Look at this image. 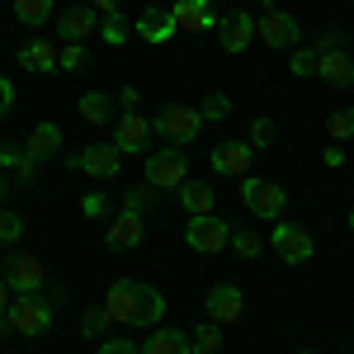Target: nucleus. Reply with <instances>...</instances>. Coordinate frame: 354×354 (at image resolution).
<instances>
[{
    "label": "nucleus",
    "mask_w": 354,
    "mask_h": 354,
    "mask_svg": "<svg viewBox=\"0 0 354 354\" xmlns=\"http://www.w3.org/2000/svg\"><path fill=\"white\" fill-rule=\"evenodd\" d=\"M241 198L255 218H283V208H288V194L279 189L274 180H255V175L241 180Z\"/></svg>",
    "instance_id": "6"
},
{
    "label": "nucleus",
    "mask_w": 354,
    "mask_h": 354,
    "mask_svg": "<svg viewBox=\"0 0 354 354\" xmlns=\"http://www.w3.org/2000/svg\"><path fill=\"white\" fill-rule=\"evenodd\" d=\"M90 5H95V10H104V15H113V10H118V0H90Z\"/></svg>",
    "instance_id": "47"
},
{
    "label": "nucleus",
    "mask_w": 354,
    "mask_h": 354,
    "mask_svg": "<svg viewBox=\"0 0 354 354\" xmlns=\"http://www.w3.org/2000/svg\"><path fill=\"white\" fill-rule=\"evenodd\" d=\"M66 165L81 170V175H90V180H118V170H123V151H118L113 142H90V147L76 151Z\"/></svg>",
    "instance_id": "5"
},
{
    "label": "nucleus",
    "mask_w": 354,
    "mask_h": 354,
    "mask_svg": "<svg viewBox=\"0 0 354 354\" xmlns=\"http://www.w3.org/2000/svg\"><path fill=\"white\" fill-rule=\"evenodd\" d=\"M175 15V28H189V33H203V28H218V15H213V0H175L170 5Z\"/></svg>",
    "instance_id": "17"
},
{
    "label": "nucleus",
    "mask_w": 354,
    "mask_h": 354,
    "mask_svg": "<svg viewBox=\"0 0 354 354\" xmlns=\"http://www.w3.org/2000/svg\"><path fill=\"white\" fill-rule=\"evenodd\" d=\"M185 241H189V250H198V255H222L227 241H232V227L222 218H213V213H203V218H189Z\"/></svg>",
    "instance_id": "7"
},
{
    "label": "nucleus",
    "mask_w": 354,
    "mask_h": 354,
    "mask_svg": "<svg viewBox=\"0 0 354 354\" xmlns=\"http://www.w3.org/2000/svg\"><path fill=\"white\" fill-rule=\"evenodd\" d=\"M203 307H208V322H218V326H232V322H241L245 312V298L236 283H218L208 298H203Z\"/></svg>",
    "instance_id": "14"
},
{
    "label": "nucleus",
    "mask_w": 354,
    "mask_h": 354,
    "mask_svg": "<svg viewBox=\"0 0 354 354\" xmlns=\"http://www.w3.org/2000/svg\"><path fill=\"white\" fill-rule=\"evenodd\" d=\"M194 109H198L203 123H218V118H232L236 104H232V95H208V100H203V104H194Z\"/></svg>",
    "instance_id": "31"
},
{
    "label": "nucleus",
    "mask_w": 354,
    "mask_h": 354,
    "mask_svg": "<svg viewBox=\"0 0 354 354\" xmlns=\"http://www.w3.org/2000/svg\"><path fill=\"white\" fill-rule=\"evenodd\" d=\"M147 213H137V208H118L109 222V232H104V241H109V250H137L142 245V232H147Z\"/></svg>",
    "instance_id": "13"
},
{
    "label": "nucleus",
    "mask_w": 354,
    "mask_h": 354,
    "mask_svg": "<svg viewBox=\"0 0 354 354\" xmlns=\"http://www.w3.org/2000/svg\"><path fill=\"white\" fill-rule=\"evenodd\" d=\"M76 113H81L85 123H113V95H104V90H90V95H81L76 100Z\"/></svg>",
    "instance_id": "24"
},
{
    "label": "nucleus",
    "mask_w": 354,
    "mask_h": 354,
    "mask_svg": "<svg viewBox=\"0 0 354 354\" xmlns=\"http://www.w3.org/2000/svg\"><path fill=\"white\" fill-rule=\"evenodd\" d=\"M0 279H5L15 293H43V283H48V270H43V260H38V255H5V265H0Z\"/></svg>",
    "instance_id": "8"
},
{
    "label": "nucleus",
    "mask_w": 354,
    "mask_h": 354,
    "mask_svg": "<svg viewBox=\"0 0 354 354\" xmlns=\"http://www.w3.org/2000/svg\"><path fill=\"white\" fill-rule=\"evenodd\" d=\"M350 232H354V208H350Z\"/></svg>",
    "instance_id": "48"
},
{
    "label": "nucleus",
    "mask_w": 354,
    "mask_h": 354,
    "mask_svg": "<svg viewBox=\"0 0 354 354\" xmlns=\"http://www.w3.org/2000/svg\"><path fill=\"white\" fill-rule=\"evenodd\" d=\"M255 38H265V48H298L302 28L288 10H265V15L255 19Z\"/></svg>",
    "instance_id": "10"
},
{
    "label": "nucleus",
    "mask_w": 354,
    "mask_h": 354,
    "mask_svg": "<svg viewBox=\"0 0 354 354\" xmlns=\"http://www.w3.org/2000/svg\"><path fill=\"white\" fill-rule=\"evenodd\" d=\"M151 118H142V113H123L118 118V128H113V147L123 151V156H147L151 151Z\"/></svg>",
    "instance_id": "11"
},
{
    "label": "nucleus",
    "mask_w": 354,
    "mask_h": 354,
    "mask_svg": "<svg viewBox=\"0 0 354 354\" xmlns=\"http://www.w3.org/2000/svg\"><path fill=\"white\" fill-rule=\"evenodd\" d=\"M57 0H15V19L24 28H43L48 19H53Z\"/></svg>",
    "instance_id": "26"
},
{
    "label": "nucleus",
    "mask_w": 354,
    "mask_h": 354,
    "mask_svg": "<svg viewBox=\"0 0 354 354\" xmlns=\"http://www.w3.org/2000/svg\"><path fill=\"white\" fill-rule=\"evenodd\" d=\"M270 245H274V255L283 260V265H307L312 260V236L302 232L298 222H274V236H270Z\"/></svg>",
    "instance_id": "9"
},
{
    "label": "nucleus",
    "mask_w": 354,
    "mask_h": 354,
    "mask_svg": "<svg viewBox=\"0 0 354 354\" xmlns=\"http://www.w3.org/2000/svg\"><path fill=\"white\" fill-rule=\"evenodd\" d=\"M307 48H312V53H317V57L345 53V28H340V24H326V28H322V33H317V38H312V43H307Z\"/></svg>",
    "instance_id": "29"
},
{
    "label": "nucleus",
    "mask_w": 354,
    "mask_h": 354,
    "mask_svg": "<svg viewBox=\"0 0 354 354\" xmlns=\"http://www.w3.org/2000/svg\"><path fill=\"white\" fill-rule=\"evenodd\" d=\"M43 298L53 302V307H62V302H66V288H57V283H43Z\"/></svg>",
    "instance_id": "44"
},
{
    "label": "nucleus",
    "mask_w": 354,
    "mask_h": 354,
    "mask_svg": "<svg viewBox=\"0 0 354 354\" xmlns=\"http://www.w3.org/2000/svg\"><path fill=\"white\" fill-rule=\"evenodd\" d=\"M0 170L10 175V185L28 189V185H33V175H38V161L28 156L24 147H0Z\"/></svg>",
    "instance_id": "20"
},
{
    "label": "nucleus",
    "mask_w": 354,
    "mask_h": 354,
    "mask_svg": "<svg viewBox=\"0 0 354 354\" xmlns=\"http://www.w3.org/2000/svg\"><path fill=\"white\" fill-rule=\"evenodd\" d=\"M270 142H274V123L265 118V113H260V118H250V133H245V147H250V151H265Z\"/></svg>",
    "instance_id": "34"
},
{
    "label": "nucleus",
    "mask_w": 354,
    "mask_h": 354,
    "mask_svg": "<svg viewBox=\"0 0 354 354\" xmlns=\"http://www.w3.org/2000/svg\"><path fill=\"white\" fill-rule=\"evenodd\" d=\"M198 128H203V118H198V109H194V104H161V109H156V118H151V133L165 137L170 147L194 142V137H198Z\"/></svg>",
    "instance_id": "4"
},
{
    "label": "nucleus",
    "mask_w": 354,
    "mask_h": 354,
    "mask_svg": "<svg viewBox=\"0 0 354 354\" xmlns=\"http://www.w3.org/2000/svg\"><path fill=\"white\" fill-rule=\"evenodd\" d=\"M10 298H15V288H10V283L0 279V317H5V307H10Z\"/></svg>",
    "instance_id": "45"
},
{
    "label": "nucleus",
    "mask_w": 354,
    "mask_h": 354,
    "mask_svg": "<svg viewBox=\"0 0 354 354\" xmlns=\"http://www.w3.org/2000/svg\"><path fill=\"white\" fill-rule=\"evenodd\" d=\"M137 100H142V95H137V85H123V90H118V109H123V113H133Z\"/></svg>",
    "instance_id": "41"
},
{
    "label": "nucleus",
    "mask_w": 354,
    "mask_h": 354,
    "mask_svg": "<svg viewBox=\"0 0 354 354\" xmlns=\"http://www.w3.org/2000/svg\"><path fill=\"white\" fill-rule=\"evenodd\" d=\"M250 161H255V151L245 142H218L213 147V170L218 175H250Z\"/></svg>",
    "instance_id": "19"
},
{
    "label": "nucleus",
    "mask_w": 354,
    "mask_h": 354,
    "mask_svg": "<svg viewBox=\"0 0 354 354\" xmlns=\"http://www.w3.org/2000/svg\"><path fill=\"white\" fill-rule=\"evenodd\" d=\"M137 350H142V354H194V345H189L185 330H151Z\"/></svg>",
    "instance_id": "23"
},
{
    "label": "nucleus",
    "mask_w": 354,
    "mask_h": 354,
    "mask_svg": "<svg viewBox=\"0 0 354 354\" xmlns=\"http://www.w3.org/2000/svg\"><path fill=\"white\" fill-rule=\"evenodd\" d=\"M0 322L15 335H48L53 330V302L43 298V293H15Z\"/></svg>",
    "instance_id": "2"
},
{
    "label": "nucleus",
    "mask_w": 354,
    "mask_h": 354,
    "mask_svg": "<svg viewBox=\"0 0 354 354\" xmlns=\"http://www.w3.org/2000/svg\"><path fill=\"white\" fill-rule=\"evenodd\" d=\"M317 66H322V57L312 53V48H298V53L288 57V71H293L298 81H312V76H317Z\"/></svg>",
    "instance_id": "32"
},
{
    "label": "nucleus",
    "mask_w": 354,
    "mask_h": 354,
    "mask_svg": "<svg viewBox=\"0 0 354 354\" xmlns=\"http://www.w3.org/2000/svg\"><path fill=\"white\" fill-rule=\"evenodd\" d=\"M104 326H109V317H104V307H95V312H85V317H81V335H90V340H95V335H100Z\"/></svg>",
    "instance_id": "38"
},
{
    "label": "nucleus",
    "mask_w": 354,
    "mask_h": 354,
    "mask_svg": "<svg viewBox=\"0 0 354 354\" xmlns=\"http://www.w3.org/2000/svg\"><path fill=\"white\" fill-rule=\"evenodd\" d=\"M95 354H142V350H137L133 340H104V345H100Z\"/></svg>",
    "instance_id": "40"
},
{
    "label": "nucleus",
    "mask_w": 354,
    "mask_h": 354,
    "mask_svg": "<svg viewBox=\"0 0 354 354\" xmlns=\"http://www.w3.org/2000/svg\"><path fill=\"white\" fill-rule=\"evenodd\" d=\"M317 76H322V81H330V85H354V57H350V53H330V57H322Z\"/></svg>",
    "instance_id": "25"
},
{
    "label": "nucleus",
    "mask_w": 354,
    "mask_h": 354,
    "mask_svg": "<svg viewBox=\"0 0 354 354\" xmlns=\"http://www.w3.org/2000/svg\"><path fill=\"white\" fill-rule=\"evenodd\" d=\"M175 194H180V203H185V213H189V218L213 213V203H218V194H213V185H208V180H185Z\"/></svg>",
    "instance_id": "21"
},
{
    "label": "nucleus",
    "mask_w": 354,
    "mask_h": 354,
    "mask_svg": "<svg viewBox=\"0 0 354 354\" xmlns=\"http://www.w3.org/2000/svg\"><path fill=\"white\" fill-rule=\"evenodd\" d=\"M100 38H104L109 48H123V43L133 38V24H128V19L113 10V15H104V19H100Z\"/></svg>",
    "instance_id": "28"
},
{
    "label": "nucleus",
    "mask_w": 354,
    "mask_h": 354,
    "mask_svg": "<svg viewBox=\"0 0 354 354\" xmlns=\"http://www.w3.org/2000/svg\"><path fill=\"white\" fill-rule=\"evenodd\" d=\"M10 189H15V185H10V175L0 170V208H5V198H10Z\"/></svg>",
    "instance_id": "46"
},
{
    "label": "nucleus",
    "mask_w": 354,
    "mask_h": 354,
    "mask_svg": "<svg viewBox=\"0 0 354 354\" xmlns=\"http://www.w3.org/2000/svg\"><path fill=\"white\" fill-rule=\"evenodd\" d=\"M57 71H71V76L90 71V53H85V43H66V48H62V62H57Z\"/></svg>",
    "instance_id": "30"
},
{
    "label": "nucleus",
    "mask_w": 354,
    "mask_h": 354,
    "mask_svg": "<svg viewBox=\"0 0 354 354\" xmlns=\"http://www.w3.org/2000/svg\"><path fill=\"white\" fill-rule=\"evenodd\" d=\"M326 133H330V142H350V137H354V109L330 113V118H326Z\"/></svg>",
    "instance_id": "35"
},
{
    "label": "nucleus",
    "mask_w": 354,
    "mask_h": 354,
    "mask_svg": "<svg viewBox=\"0 0 354 354\" xmlns=\"http://www.w3.org/2000/svg\"><path fill=\"white\" fill-rule=\"evenodd\" d=\"M81 213H85V218H104V213H109V198H104L100 189L85 194V198H81Z\"/></svg>",
    "instance_id": "39"
},
{
    "label": "nucleus",
    "mask_w": 354,
    "mask_h": 354,
    "mask_svg": "<svg viewBox=\"0 0 354 354\" xmlns=\"http://www.w3.org/2000/svg\"><path fill=\"white\" fill-rule=\"evenodd\" d=\"M322 165L340 170V165H345V147H326V151H322Z\"/></svg>",
    "instance_id": "43"
},
{
    "label": "nucleus",
    "mask_w": 354,
    "mask_h": 354,
    "mask_svg": "<svg viewBox=\"0 0 354 354\" xmlns=\"http://www.w3.org/2000/svg\"><path fill=\"white\" fill-rule=\"evenodd\" d=\"M298 354H302V350H298Z\"/></svg>",
    "instance_id": "49"
},
{
    "label": "nucleus",
    "mask_w": 354,
    "mask_h": 354,
    "mask_svg": "<svg viewBox=\"0 0 354 354\" xmlns=\"http://www.w3.org/2000/svg\"><path fill=\"white\" fill-rule=\"evenodd\" d=\"M57 62H62V48L48 43V38H38V43H24V48H19V66L33 71V76H53Z\"/></svg>",
    "instance_id": "18"
},
{
    "label": "nucleus",
    "mask_w": 354,
    "mask_h": 354,
    "mask_svg": "<svg viewBox=\"0 0 354 354\" xmlns=\"http://www.w3.org/2000/svg\"><path fill=\"white\" fill-rule=\"evenodd\" d=\"M151 203H156V189H151V185H133V189H128V203H123V208H137V213H147Z\"/></svg>",
    "instance_id": "37"
},
{
    "label": "nucleus",
    "mask_w": 354,
    "mask_h": 354,
    "mask_svg": "<svg viewBox=\"0 0 354 354\" xmlns=\"http://www.w3.org/2000/svg\"><path fill=\"white\" fill-rule=\"evenodd\" d=\"M19 236H24V218L10 213V208H0V245H15Z\"/></svg>",
    "instance_id": "36"
},
{
    "label": "nucleus",
    "mask_w": 354,
    "mask_h": 354,
    "mask_svg": "<svg viewBox=\"0 0 354 354\" xmlns=\"http://www.w3.org/2000/svg\"><path fill=\"white\" fill-rule=\"evenodd\" d=\"M218 38H222V53H245L255 43V15L232 10L227 19H218Z\"/></svg>",
    "instance_id": "15"
},
{
    "label": "nucleus",
    "mask_w": 354,
    "mask_h": 354,
    "mask_svg": "<svg viewBox=\"0 0 354 354\" xmlns=\"http://www.w3.org/2000/svg\"><path fill=\"white\" fill-rule=\"evenodd\" d=\"M189 180V156H185V147H156V151H147V185L161 194H175L180 185Z\"/></svg>",
    "instance_id": "3"
},
{
    "label": "nucleus",
    "mask_w": 354,
    "mask_h": 354,
    "mask_svg": "<svg viewBox=\"0 0 354 354\" xmlns=\"http://www.w3.org/2000/svg\"><path fill=\"white\" fill-rule=\"evenodd\" d=\"M57 33H62L66 43H85L90 33H100V10H95V5H71V10H62Z\"/></svg>",
    "instance_id": "16"
},
{
    "label": "nucleus",
    "mask_w": 354,
    "mask_h": 354,
    "mask_svg": "<svg viewBox=\"0 0 354 354\" xmlns=\"http://www.w3.org/2000/svg\"><path fill=\"white\" fill-rule=\"evenodd\" d=\"M10 109H15V85H10L5 76H0V118H5Z\"/></svg>",
    "instance_id": "42"
},
{
    "label": "nucleus",
    "mask_w": 354,
    "mask_h": 354,
    "mask_svg": "<svg viewBox=\"0 0 354 354\" xmlns=\"http://www.w3.org/2000/svg\"><path fill=\"white\" fill-rule=\"evenodd\" d=\"M24 151L33 161H53L57 151H62V128H57V123H38V128L24 137Z\"/></svg>",
    "instance_id": "22"
},
{
    "label": "nucleus",
    "mask_w": 354,
    "mask_h": 354,
    "mask_svg": "<svg viewBox=\"0 0 354 354\" xmlns=\"http://www.w3.org/2000/svg\"><path fill=\"white\" fill-rule=\"evenodd\" d=\"M133 33L142 38V43H151V48H161V43H170L180 28H175V15H170V5H147L142 15H137Z\"/></svg>",
    "instance_id": "12"
},
{
    "label": "nucleus",
    "mask_w": 354,
    "mask_h": 354,
    "mask_svg": "<svg viewBox=\"0 0 354 354\" xmlns=\"http://www.w3.org/2000/svg\"><path fill=\"white\" fill-rule=\"evenodd\" d=\"M104 317H109V326H161L165 298L142 279H118L104 293Z\"/></svg>",
    "instance_id": "1"
},
{
    "label": "nucleus",
    "mask_w": 354,
    "mask_h": 354,
    "mask_svg": "<svg viewBox=\"0 0 354 354\" xmlns=\"http://www.w3.org/2000/svg\"><path fill=\"white\" fill-rule=\"evenodd\" d=\"M189 345H194V354H222L227 335H222V326H218V322H203V326H194Z\"/></svg>",
    "instance_id": "27"
},
{
    "label": "nucleus",
    "mask_w": 354,
    "mask_h": 354,
    "mask_svg": "<svg viewBox=\"0 0 354 354\" xmlns=\"http://www.w3.org/2000/svg\"><path fill=\"white\" fill-rule=\"evenodd\" d=\"M227 245H232L241 260H260V250H265V241H260L255 232H245V227H241V232H232V241H227Z\"/></svg>",
    "instance_id": "33"
}]
</instances>
